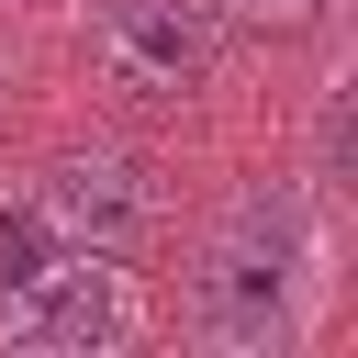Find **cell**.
Segmentation results:
<instances>
[{"label":"cell","mask_w":358,"mask_h":358,"mask_svg":"<svg viewBox=\"0 0 358 358\" xmlns=\"http://www.w3.org/2000/svg\"><path fill=\"white\" fill-rule=\"evenodd\" d=\"M90 22H101V56H112L134 90H157V101L201 90L213 56H224L213 0H90Z\"/></svg>","instance_id":"2"},{"label":"cell","mask_w":358,"mask_h":358,"mask_svg":"<svg viewBox=\"0 0 358 358\" xmlns=\"http://www.w3.org/2000/svg\"><path fill=\"white\" fill-rule=\"evenodd\" d=\"M0 324H11V347H112L123 336V291H112V257H56L45 280H22L11 302H0Z\"/></svg>","instance_id":"4"},{"label":"cell","mask_w":358,"mask_h":358,"mask_svg":"<svg viewBox=\"0 0 358 358\" xmlns=\"http://www.w3.org/2000/svg\"><path fill=\"white\" fill-rule=\"evenodd\" d=\"M56 257H67V235L45 224V201H11V213H0V302H11L22 280H45Z\"/></svg>","instance_id":"5"},{"label":"cell","mask_w":358,"mask_h":358,"mask_svg":"<svg viewBox=\"0 0 358 358\" xmlns=\"http://www.w3.org/2000/svg\"><path fill=\"white\" fill-rule=\"evenodd\" d=\"M291 280H302V201H291L280 179H257V190L224 213L213 257H201L190 324H201L213 347L257 358V347H280V336H291Z\"/></svg>","instance_id":"1"},{"label":"cell","mask_w":358,"mask_h":358,"mask_svg":"<svg viewBox=\"0 0 358 358\" xmlns=\"http://www.w3.org/2000/svg\"><path fill=\"white\" fill-rule=\"evenodd\" d=\"M246 11H268V22H313V0H246Z\"/></svg>","instance_id":"6"},{"label":"cell","mask_w":358,"mask_h":358,"mask_svg":"<svg viewBox=\"0 0 358 358\" xmlns=\"http://www.w3.org/2000/svg\"><path fill=\"white\" fill-rule=\"evenodd\" d=\"M45 224L78 246V257H134L157 235V179L123 157V145H90L45 179Z\"/></svg>","instance_id":"3"}]
</instances>
